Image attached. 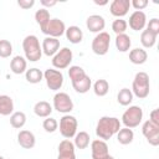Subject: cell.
<instances>
[{
  "instance_id": "1",
  "label": "cell",
  "mask_w": 159,
  "mask_h": 159,
  "mask_svg": "<svg viewBox=\"0 0 159 159\" xmlns=\"http://www.w3.org/2000/svg\"><path fill=\"white\" fill-rule=\"evenodd\" d=\"M120 129V120L116 117H101L97 127H96V134L99 139L102 140H108L111 139L114 134L118 133Z\"/></svg>"
},
{
  "instance_id": "2",
  "label": "cell",
  "mask_w": 159,
  "mask_h": 159,
  "mask_svg": "<svg viewBox=\"0 0 159 159\" xmlns=\"http://www.w3.org/2000/svg\"><path fill=\"white\" fill-rule=\"evenodd\" d=\"M22 50L26 60L31 62H36L42 56V48L40 46V41L35 35H27L22 40Z\"/></svg>"
},
{
  "instance_id": "3",
  "label": "cell",
  "mask_w": 159,
  "mask_h": 159,
  "mask_svg": "<svg viewBox=\"0 0 159 159\" xmlns=\"http://www.w3.org/2000/svg\"><path fill=\"white\" fill-rule=\"evenodd\" d=\"M132 93L138 98L143 99L149 94V76L145 72H138L134 76L132 83Z\"/></svg>"
},
{
  "instance_id": "4",
  "label": "cell",
  "mask_w": 159,
  "mask_h": 159,
  "mask_svg": "<svg viewBox=\"0 0 159 159\" xmlns=\"http://www.w3.org/2000/svg\"><path fill=\"white\" fill-rule=\"evenodd\" d=\"M143 119V109L139 106H130L122 116V123L127 128H135Z\"/></svg>"
},
{
  "instance_id": "5",
  "label": "cell",
  "mask_w": 159,
  "mask_h": 159,
  "mask_svg": "<svg viewBox=\"0 0 159 159\" xmlns=\"http://www.w3.org/2000/svg\"><path fill=\"white\" fill-rule=\"evenodd\" d=\"M77 125H78V123H77L76 117H73L71 114H65L60 119V133L66 139H70L76 135Z\"/></svg>"
},
{
  "instance_id": "6",
  "label": "cell",
  "mask_w": 159,
  "mask_h": 159,
  "mask_svg": "<svg viewBox=\"0 0 159 159\" xmlns=\"http://www.w3.org/2000/svg\"><path fill=\"white\" fill-rule=\"evenodd\" d=\"M109 43H111L109 34L106 31H102V32L97 34L94 36V39L92 40V51L98 56H103L108 52Z\"/></svg>"
},
{
  "instance_id": "7",
  "label": "cell",
  "mask_w": 159,
  "mask_h": 159,
  "mask_svg": "<svg viewBox=\"0 0 159 159\" xmlns=\"http://www.w3.org/2000/svg\"><path fill=\"white\" fill-rule=\"evenodd\" d=\"M72 58H73L72 50H70L68 47H62L52 57V66L57 70H65L70 66V63L72 62Z\"/></svg>"
},
{
  "instance_id": "8",
  "label": "cell",
  "mask_w": 159,
  "mask_h": 159,
  "mask_svg": "<svg viewBox=\"0 0 159 159\" xmlns=\"http://www.w3.org/2000/svg\"><path fill=\"white\" fill-rule=\"evenodd\" d=\"M43 78L46 81L47 87L51 91H58L61 89L63 84V75L61 71L55 70V68H47L43 72Z\"/></svg>"
},
{
  "instance_id": "9",
  "label": "cell",
  "mask_w": 159,
  "mask_h": 159,
  "mask_svg": "<svg viewBox=\"0 0 159 159\" xmlns=\"http://www.w3.org/2000/svg\"><path fill=\"white\" fill-rule=\"evenodd\" d=\"M53 108L58 113L67 114L73 109V102L66 92H58L53 96Z\"/></svg>"
},
{
  "instance_id": "10",
  "label": "cell",
  "mask_w": 159,
  "mask_h": 159,
  "mask_svg": "<svg viewBox=\"0 0 159 159\" xmlns=\"http://www.w3.org/2000/svg\"><path fill=\"white\" fill-rule=\"evenodd\" d=\"M41 31L45 35H47V37L57 39V37H60V36H62L65 34L66 25H65V22L62 20L55 17V19H50V21L46 24V26L43 29H41Z\"/></svg>"
},
{
  "instance_id": "11",
  "label": "cell",
  "mask_w": 159,
  "mask_h": 159,
  "mask_svg": "<svg viewBox=\"0 0 159 159\" xmlns=\"http://www.w3.org/2000/svg\"><path fill=\"white\" fill-rule=\"evenodd\" d=\"M142 133L150 145L157 147L159 144V125L153 124L150 120H145L142 125Z\"/></svg>"
},
{
  "instance_id": "12",
  "label": "cell",
  "mask_w": 159,
  "mask_h": 159,
  "mask_svg": "<svg viewBox=\"0 0 159 159\" xmlns=\"http://www.w3.org/2000/svg\"><path fill=\"white\" fill-rule=\"evenodd\" d=\"M129 7H130L129 0H113L109 5V11L117 19H122L128 14Z\"/></svg>"
},
{
  "instance_id": "13",
  "label": "cell",
  "mask_w": 159,
  "mask_h": 159,
  "mask_svg": "<svg viewBox=\"0 0 159 159\" xmlns=\"http://www.w3.org/2000/svg\"><path fill=\"white\" fill-rule=\"evenodd\" d=\"M91 153H92V159H104L106 157L109 155L107 143L102 139H94L91 143Z\"/></svg>"
},
{
  "instance_id": "14",
  "label": "cell",
  "mask_w": 159,
  "mask_h": 159,
  "mask_svg": "<svg viewBox=\"0 0 159 159\" xmlns=\"http://www.w3.org/2000/svg\"><path fill=\"white\" fill-rule=\"evenodd\" d=\"M129 24V27L134 31H139V30H143L147 25V15L143 12V11H138L135 10L134 12L130 14L129 16V21L127 22Z\"/></svg>"
},
{
  "instance_id": "15",
  "label": "cell",
  "mask_w": 159,
  "mask_h": 159,
  "mask_svg": "<svg viewBox=\"0 0 159 159\" xmlns=\"http://www.w3.org/2000/svg\"><path fill=\"white\" fill-rule=\"evenodd\" d=\"M86 26L91 32L99 34L106 26V20L101 15H91L86 20Z\"/></svg>"
},
{
  "instance_id": "16",
  "label": "cell",
  "mask_w": 159,
  "mask_h": 159,
  "mask_svg": "<svg viewBox=\"0 0 159 159\" xmlns=\"http://www.w3.org/2000/svg\"><path fill=\"white\" fill-rule=\"evenodd\" d=\"M17 143L24 149H32L35 147V144H36V138H35L32 132L22 129L17 134Z\"/></svg>"
},
{
  "instance_id": "17",
  "label": "cell",
  "mask_w": 159,
  "mask_h": 159,
  "mask_svg": "<svg viewBox=\"0 0 159 159\" xmlns=\"http://www.w3.org/2000/svg\"><path fill=\"white\" fill-rule=\"evenodd\" d=\"M42 53H45L46 56H55L57 53V51L60 50V40L55 39V37H45L42 41Z\"/></svg>"
},
{
  "instance_id": "18",
  "label": "cell",
  "mask_w": 159,
  "mask_h": 159,
  "mask_svg": "<svg viewBox=\"0 0 159 159\" xmlns=\"http://www.w3.org/2000/svg\"><path fill=\"white\" fill-rule=\"evenodd\" d=\"M26 68H27V62L26 58L22 56H15L10 61V70L15 75H21L26 72Z\"/></svg>"
},
{
  "instance_id": "19",
  "label": "cell",
  "mask_w": 159,
  "mask_h": 159,
  "mask_svg": "<svg viewBox=\"0 0 159 159\" xmlns=\"http://www.w3.org/2000/svg\"><path fill=\"white\" fill-rule=\"evenodd\" d=\"M148 60V53L144 48L135 47L129 51V61L134 65H143Z\"/></svg>"
},
{
  "instance_id": "20",
  "label": "cell",
  "mask_w": 159,
  "mask_h": 159,
  "mask_svg": "<svg viewBox=\"0 0 159 159\" xmlns=\"http://www.w3.org/2000/svg\"><path fill=\"white\" fill-rule=\"evenodd\" d=\"M65 35H66L67 40H68L71 43H75V45L80 43V42L82 41V39H83V32H82V30H81L78 26H75V25L67 27L66 31H65Z\"/></svg>"
},
{
  "instance_id": "21",
  "label": "cell",
  "mask_w": 159,
  "mask_h": 159,
  "mask_svg": "<svg viewBox=\"0 0 159 159\" xmlns=\"http://www.w3.org/2000/svg\"><path fill=\"white\" fill-rule=\"evenodd\" d=\"M14 113V101L7 94L0 96V114L1 116H10Z\"/></svg>"
},
{
  "instance_id": "22",
  "label": "cell",
  "mask_w": 159,
  "mask_h": 159,
  "mask_svg": "<svg viewBox=\"0 0 159 159\" xmlns=\"http://www.w3.org/2000/svg\"><path fill=\"white\" fill-rule=\"evenodd\" d=\"M92 86V80L86 75L84 77H82L81 80H77L75 82H72V87L77 93H87L91 89Z\"/></svg>"
},
{
  "instance_id": "23",
  "label": "cell",
  "mask_w": 159,
  "mask_h": 159,
  "mask_svg": "<svg viewBox=\"0 0 159 159\" xmlns=\"http://www.w3.org/2000/svg\"><path fill=\"white\" fill-rule=\"evenodd\" d=\"M34 112L37 117L41 118H47L50 117V114L52 113V107L48 102L46 101H40L34 106Z\"/></svg>"
},
{
  "instance_id": "24",
  "label": "cell",
  "mask_w": 159,
  "mask_h": 159,
  "mask_svg": "<svg viewBox=\"0 0 159 159\" xmlns=\"http://www.w3.org/2000/svg\"><path fill=\"white\" fill-rule=\"evenodd\" d=\"M134 139V133L130 128H120L117 133V140L119 142V144L122 145H127V144H130Z\"/></svg>"
},
{
  "instance_id": "25",
  "label": "cell",
  "mask_w": 159,
  "mask_h": 159,
  "mask_svg": "<svg viewBox=\"0 0 159 159\" xmlns=\"http://www.w3.org/2000/svg\"><path fill=\"white\" fill-rule=\"evenodd\" d=\"M130 45H132V41H130V37L127 34H120V35L116 36V47L119 52L129 51Z\"/></svg>"
},
{
  "instance_id": "26",
  "label": "cell",
  "mask_w": 159,
  "mask_h": 159,
  "mask_svg": "<svg viewBox=\"0 0 159 159\" xmlns=\"http://www.w3.org/2000/svg\"><path fill=\"white\" fill-rule=\"evenodd\" d=\"M25 77H26V81L29 83H32V84H36V83H40L43 78V72L36 67L34 68H30V70H26L25 72Z\"/></svg>"
},
{
  "instance_id": "27",
  "label": "cell",
  "mask_w": 159,
  "mask_h": 159,
  "mask_svg": "<svg viewBox=\"0 0 159 159\" xmlns=\"http://www.w3.org/2000/svg\"><path fill=\"white\" fill-rule=\"evenodd\" d=\"M157 35H154L153 32H150L149 30H143L140 34V42L143 45V47L145 48H150L155 45L157 42Z\"/></svg>"
},
{
  "instance_id": "28",
  "label": "cell",
  "mask_w": 159,
  "mask_h": 159,
  "mask_svg": "<svg viewBox=\"0 0 159 159\" xmlns=\"http://www.w3.org/2000/svg\"><path fill=\"white\" fill-rule=\"evenodd\" d=\"M89 134L84 130H81L80 133H76L75 135V147L78 149H86L89 145Z\"/></svg>"
},
{
  "instance_id": "29",
  "label": "cell",
  "mask_w": 159,
  "mask_h": 159,
  "mask_svg": "<svg viewBox=\"0 0 159 159\" xmlns=\"http://www.w3.org/2000/svg\"><path fill=\"white\" fill-rule=\"evenodd\" d=\"M108 91H109V83L106 80L99 78V80H97L94 82V84H93V92H94L96 96L104 97L108 93Z\"/></svg>"
},
{
  "instance_id": "30",
  "label": "cell",
  "mask_w": 159,
  "mask_h": 159,
  "mask_svg": "<svg viewBox=\"0 0 159 159\" xmlns=\"http://www.w3.org/2000/svg\"><path fill=\"white\" fill-rule=\"evenodd\" d=\"M26 123V114L24 112H14L10 116V124L12 128L20 129L25 125Z\"/></svg>"
},
{
  "instance_id": "31",
  "label": "cell",
  "mask_w": 159,
  "mask_h": 159,
  "mask_svg": "<svg viewBox=\"0 0 159 159\" xmlns=\"http://www.w3.org/2000/svg\"><path fill=\"white\" fill-rule=\"evenodd\" d=\"M117 101L120 106H129L133 101V93L129 88H122L117 94Z\"/></svg>"
},
{
  "instance_id": "32",
  "label": "cell",
  "mask_w": 159,
  "mask_h": 159,
  "mask_svg": "<svg viewBox=\"0 0 159 159\" xmlns=\"http://www.w3.org/2000/svg\"><path fill=\"white\" fill-rule=\"evenodd\" d=\"M50 12H48V10L47 9H45V7H42V9H39L36 12H35V20H36V22L39 24V26H40V29H43L45 26H46V24L50 21Z\"/></svg>"
},
{
  "instance_id": "33",
  "label": "cell",
  "mask_w": 159,
  "mask_h": 159,
  "mask_svg": "<svg viewBox=\"0 0 159 159\" xmlns=\"http://www.w3.org/2000/svg\"><path fill=\"white\" fill-rule=\"evenodd\" d=\"M84 76H86V72L81 66H71L68 70V77L71 78V82L81 80Z\"/></svg>"
},
{
  "instance_id": "34",
  "label": "cell",
  "mask_w": 159,
  "mask_h": 159,
  "mask_svg": "<svg viewBox=\"0 0 159 159\" xmlns=\"http://www.w3.org/2000/svg\"><path fill=\"white\" fill-rule=\"evenodd\" d=\"M128 27V24L125 20L123 19H116L112 22V30L116 35H120V34H125V30Z\"/></svg>"
},
{
  "instance_id": "35",
  "label": "cell",
  "mask_w": 159,
  "mask_h": 159,
  "mask_svg": "<svg viewBox=\"0 0 159 159\" xmlns=\"http://www.w3.org/2000/svg\"><path fill=\"white\" fill-rule=\"evenodd\" d=\"M12 53V45L9 40H0V57L7 58Z\"/></svg>"
},
{
  "instance_id": "36",
  "label": "cell",
  "mask_w": 159,
  "mask_h": 159,
  "mask_svg": "<svg viewBox=\"0 0 159 159\" xmlns=\"http://www.w3.org/2000/svg\"><path fill=\"white\" fill-rule=\"evenodd\" d=\"M42 127H43V129H45L47 133H53V132L57 130V128H58V123H57V120H56L55 118H52V117H47V118L43 120Z\"/></svg>"
},
{
  "instance_id": "37",
  "label": "cell",
  "mask_w": 159,
  "mask_h": 159,
  "mask_svg": "<svg viewBox=\"0 0 159 159\" xmlns=\"http://www.w3.org/2000/svg\"><path fill=\"white\" fill-rule=\"evenodd\" d=\"M147 30H149L150 32H153L154 35H159V20L157 17H153L149 20L148 25H147Z\"/></svg>"
},
{
  "instance_id": "38",
  "label": "cell",
  "mask_w": 159,
  "mask_h": 159,
  "mask_svg": "<svg viewBox=\"0 0 159 159\" xmlns=\"http://www.w3.org/2000/svg\"><path fill=\"white\" fill-rule=\"evenodd\" d=\"M130 6H133L138 11H142L144 7L148 6V0H132L130 1Z\"/></svg>"
},
{
  "instance_id": "39",
  "label": "cell",
  "mask_w": 159,
  "mask_h": 159,
  "mask_svg": "<svg viewBox=\"0 0 159 159\" xmlns=\"http://www.w3.org/2000/svg\"><path fill=\"white\" fill-rule=\"evenodd\" d=\"M17 5L24 9V10H27V9H31L34 5H35V0H19L17 1Z\"/></svg>"
},
{
  "instance_id": "40",
  "label": "cell",
  "mask_w": 159,
  "mask_h": 159,
  "mask_svg": "<svg viewBox=\"0 0 159 159\" xmlns=\"http://www.w3.org/2000/svg\"><path fill=\"white\" fill-rule=\"evenodd\" d=\"M149 120L153 123V124H155V125H159V109H153L152 112H150V114H149Z\"/></svg>"
},
{
  "instance_id": "41",
  "label": "cell",
  "mask_w": 159,
  "mask_h": 159,
  "mask_svg": "<svg viewBox=\"0 0 159 159\" xmlns=\"http://www.w3.org/2000/svg\"><path fill=\"white\" fill-rule=\"evenodd\" d=\"M57 159H76L75 152H58Z\"/></svg>"
},
{
  "instance_id": "42",
  "label": "cell",
  "mask_w": 159,
  "mask_h": 159,
  "mask_svg": "<svg viewBox=\"0 0 159 159\" xmlns=\"http://www.w3.org/2000/svg\"><path fill=\"white\" fill-rule=\"evenodd\" d=\"M41 4L43 5V6H47V7H51V6H55L56 4H57V1L56 0H41Z\"/></svg>"
},
{
  "instance_id": "43",
  "label": "cell",
  "mask_w": 159,
  "mask_h": 159,
  "mask_svg": "<svg viewBox=\"0 0 159 159\" xmlns=\"http://www.w3.org/2000/svg\"><path fill=\"white\" fill-rule=\"evenodd\" d=\"M94 4H97V5H106V4H107V1H102V2H98V1L96 0V1H94Z\"/></svg>"
},
{
  "instance_id": "44",
  "label": "cell",
  "mask_w": 159,
  "mask_h": 159,
  "mask_svg": "<svg viewBox=\"0 0 159 159\" xmlns=\"http://www.w3.org/2000/svg\"><path fill=\"white\" fill-rule=\"evenodd\" d=\"M104 159H114V158H113V157H112V155H108V157H106V158H104Z\"/></svg>"
},
{
  "instance_id": "45",
  "label": "cell",
  "mask_w": 159,
  "mask_h": 159,
  "mask_svg": "<svg viewBox=\"0 0 159 159\" xmlns=\"http://www.w3.org/2000/svg\"><path fill=\"white\" fill-rule=\"evenodd\" d=\"M0 159H5V158H2V157H1V155H0Z\"/></svg>"
}]
</instances>
